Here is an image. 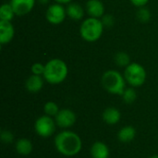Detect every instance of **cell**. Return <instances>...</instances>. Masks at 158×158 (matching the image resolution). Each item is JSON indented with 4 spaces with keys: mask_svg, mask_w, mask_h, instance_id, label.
<instances>
[{
    "mask_svg": "<svg viewBox=\"0 0 158 158\" xmlns=\"http://www.w3.org/2000/svg\"><path fill=\"white\" fill-rule=\"evenodd\" d=\"M150 158H158V156H151Z\"/></svg>",
    "mask_w": 158,
    "mask_h": 158,
    "instance_id": "obj_29",
    "label": "cell"
},
{
    "mask_svg": "<svg viewBox=\"0 0 158 158\" xmlns=\"http://www.w3.org/2000/svg\"><path fill=\"white\" fill-rule=\"evenodd\" d=\"M55 120L56 126L62 129H68L72 127L76 122V115L75 113L68 108L60 109L57 115L55 117Z\"/></svg>",
    "mask_w": 158,
    "mask_h": 158,
    "instance_id": "obj_8",
    "label": "cell"
},
{
    "mask_svg": "<svg viewBox=\"0 0 158 158\" xmlns=\"http://www.w3.org/2000/svg\"><path fill=\"white\" fill-rule=\"evenodd\" d=\"M44 68L45 65L42 64V63H34L31 66V72L34 75H39V76H43L44 72Z\"/></svg>",
    "mask_w": 158,
    "mask_h": 158,
    "instance_id": "obj_24",
    "label": "cell"
},
{
    "mask_svg": "<svg viewBox=\"0 0 158 158\" xmlns=\"http://www.w3.org/2000/svg\"><path fill=\"white\" fill-rule=\"evenodd\" d=\"M130 1L133 6H135L137 7H143V6H146L149 2V0H130Z\"/></svg>",
    "mask_w": 158,
    "mask_h": 158,
    "instance_id": "obj_26",
    "label": "cell"
},
{
    "mask_svg": "<svg viewBox=\"0 0 158 158\" xmlns=\"http://www.w3.org/2000/svg\"><path fill=\"white\" fill-rule=\"evenodd\" d=\"M16 151L20 156H28L32 151V143L29 139L21 138L16 143Z\"/></svg>",
    "mask_w": 158,
    "mask_h": 158,
    "instance_id": "obj_17",
    "label": "cell"
},
{
    "mask_svg": "<svg viewBox=\"0 0 158 158\" xmlns=\"http://www.w3.org/2000/svg\"><path fill=\"white\" fill-rule=\"evenodd\" d=\"M104 89L112 94L121 95L126 89V80L118 71L109 69L106 71L101 79Z\"/></svg>",
    "mask_w": 158,
    "mask_h": 158,
    "instance_id": "obj_3",
    "label": "cell"
},
{
    "mask_svg": "<svg viewBox=\"0 0 158 158\" xmlns=\"http://www.w3.org/2000/svg\"><path fill=\"white\" fill-rule=\"evenodd\" d=\"M49 1H50V0H38V2H39V3H41V4H43V5L47 4Z\"/></svg>",
    "mask_w": 158,
    "mask_h": 158,
    "instance_id": "obj_28",
    "label": "cell"
},
{
    "mask_svg": "<svg viewBox=\"0 0 158 158\" xmlns=\"http://www.w3.org/2000/svg\"><path fill=\"white\" fill-rule=\"evenodd\" d=\"M69 74V68L65 61L59 58H53L45 64L44 79L50 84L63 82Z\"/></svg>",
    "mask_w": 158,
    "mask_h": 158,
    "instance_id": "obj_2",
    "label": "cell"
},
{
    "mask_svg": "<svg viewBox=\"0 0 158 158\" xmlns=\"http://www.w3.org/2000/svg\"><path fill=\"white\" fill-rule=\"evenodd\" d=\"M123 102L126 104H132L135 102L137 98V94L136 91L133 88H126L123 94H121Z\"/></svg>",
    "mask_w": 158,
    "mask_h": 158,
    "instance_id": "obj_20",
    "label": "cell"
},
{
    "mask_svg": "<svg viewBox=\"0 0 158 158\" xmlns=\"http://www.w3.org/2000/svg\"><path fill=\"white\" fill-rule=\"evenodd\" d=\"M104 24L100 19L89 17L84 19L80 27V34L83 40L94 43L100 39L104 31Z\"/></svg>",
    "mask_w": 158,
    "mask_h": 158,
    "instance_id": "obj_4",
    "label": "cell"
},
{
    "mask_svg": "<svg viewBox=\"0 0 158 158\" xmlns=\"http://www.w3.org/2000/svg\"><path fill=\"white\" fill-rule=\"evenodd\" d=\"M56 120L53 119L52 117H49L47 115H44L38 118L34 123L35 132L43 138L51 137L56 131Z\"/></svg>",
    "mask_w": 158,
    "mask_h": 158,
    "instance_id": "obj_6",
    "label": "cell"
},
{
    "mask_svg": "<svg viewBox=\"0 0 158 158\" xmlns=\"http://www.w3.org/2000/svg\"><path fill=\"white\" fill-rule=\"evenodd\" d=\"M55 146L61 155L74 156L78 155L82 147V143L78 134L73 131H64L55 138Z\"/></svg>",
    "mask_w": 158,
    "mask_h": 158,
    "instance_id": "obj_1",
    "label": "cell"
},
{
    "mask_svg": "<svg viewBox=\"0 0 158 158\" xmlns=\"http://www.w3.org/2000/svg\"><path fill=\"white\" fill-rule=\"evenodd\" d=\"M15 12L10 5L6 3L3 4L0 7V20H5V21H11L15 16Z\"/></svg>",
    "mask_w": 158,
    "mask_h": 158,
    "instance_id": "obj_18",
    "label": "cell"
},
{
    "mask_svg": "<svg viewBox=\"0 0 158 158\" xmlns=\"http://www.w3.org/2000/svg\"><path fill=\"white\" fill-rule=\"evenodd\" d=\"M56 3H58V4H62V5H64V4H69V3H71L72 2V0H55Z\"/></svg>",
    "mask_w": 158,
    "mask_h": 158,
    "instance_id": "obj_27",
    "label": "cell"
},
{
    "mask_svg": "<svg viewBox=\"0 0 158 158\" xmlns=\"http://www.w3.org/2000/svg\"><path fill=\"white\" fill-rule=\"evenodd\" d=\"M101 20H102L104 26H106V27H110V26H112V25L114 24V22H115L114 17H113L112 15H110V14L104 15V16L102 17Z\"/></svg>",
    "mask_w": 158,
    "mask_h": 158,
    "instance_id": "obj_25",
    "label": "cell"
},
{
    "mask_svg": "<svg viewBox=\"0 0 158 158\" xmlns=\"http://www.w3.org/2000/svg\"><path fill=\"white\" fill-rule=\"evenodd\" d=\"M103 119L108 125H116L121 118L120 112L118 108L110 106L105 109L103 112Z\"/></svg>",
    "mask_w": 158,
    "mask_h": 158,
    "instance_id": "obj_14",
    "label": "cell"
},
{
    "mask_svg": "<svg viewBox=\"0 0 158 158\" xmlns=\"http://www.w3.org/2000/svg\"><path fill=\"white\" fill-rule=\"evenodd\" d=\"M1 141L4 143H11L14 141V135L13 133L8 130H3L1 131Z\"/></svg>",
    "mask_w": 158,
    "mask_h": 158,
    "instance_id": "obj_23",
    "label": "cell"
},
{
    "mask_svg": "<svg viewBox=\"0 0 158 158\" xmlns=\"http://www.w3.org/2000/svg\"><path fill=\"white\" fill-rule=\"evenodd\" d=\"M115 63L119 66V67H127L128 65L131 64V58L130 56L126 53V52H118L115 56Z\"/></svg>",
    "mask_w": 158,
    "mask_h": 158,
    "instance_id": "obj_19",
    "label": "cell"
},
{
    "mask_svg": "<svg viewBox=\"0 0 158 158\" xmlns=\"http://www.w3.org/2000/svg\"><path fill=\"white\" fill-rule=\"evenodd\" d=\"M136 136V131L132 126H125L120 129L118 133V138L121 143H131Z\"/></svg>",
    "mask_w": 158,
    "mask_h": 158,
    "instance_id": "obj_16",
    "label": "cell"
},
{
    "mask_svg": "<svg viewBox=\"0 0 158 158\" xmlns=\"http://www.w3.org/2000/svg\"><path fill=\"white\" fill-rule=\"evenodd\" d=\"M67 17V9L62 4H52L50 5L45 12V18L47 21L53 25H58L62 23Z\"/></svg>",
    "mask_w": 158,
    "mask_h": 158,
    "instance_id": "obj_7",
    "label": "cell"
},
{
    "mask_svg": "<svg viewBox=\"0 0 158 158\" xmlns=\"http://www.w3.org/2000/svg\"><path fill=\"white\" fill-rule=\"evenodd\" d=\"M59 110L60 109H59L57 104L55 103V102H52V101L47 102L44 106V111L45 115H47L49 117H52V118L53 117L55 118L57 115V113L59 112Z\"/></svg>",
    "mask_w": 158,
    "mask_h": 158,
    "instance_id": "obj_21",
    "label": "cell"
},
{
    "mask_svg": "<svg viewBox=\"0 0 158 158\" xmlns=\"http://www.w3.org/2000/svg\"><path fill=\"white\" fill-rule=\"evenodd\" d=\"M66 9H67V16L73 20H80L84 16V9L78 3L71 2L68 4Z\"/></svg>",
    "mask_w": 158,
    "mask_h": 158,
    "instance_id": "obj_15",
    "label": "cell"
},
{
    "mask_svg": "<svg viewBox=\"0 0 158 158\" xmlns=\"http://www.w3.org/2000/svg\"><path fill=\"white\" fill-rule=\"evenodd\" d=\"M91 156L93 158H109V148L103 142H95L91 147Z\"/></svg>",
    "mask_w": 158,
    "mask_h": 158,
    "instance_id": "obj_13",
    "label": "cell"
},
{
    "mask_svg": "<svg viewBox=\"0 0 158 158\" xmlns=\"http://www.w3.org/2000/svg\"><path fill=\"white\" fill-rule=\"evenodd\" d=\"M137 19L139 21L143 22V23H145V22H148L151 19V12L149 9L145 8L144 6L143 7H139L138 11H137Z\"/></svg>",
    "mask_w": 158,
    "mask_h": 158,
    "instance_id": "obj_22",
    "label": "cell"
},
{
    "mask_svg": "<svg viewBox=\"0 0 158 158\" xmlns=\"http://www.w3.org/2000/svg\"><path fill=\"white\" fill-rule=\"evenodd\" d=\"M85 8L87 14L92 18L100 19L105 15V6L100 0H88Z\"/></svg>",
    "mask_w": 158,
    "mask_h": 158,
    "instance_id": "obj_11",
    "label": "cell"
},
{
    "mask_svg": "<svg viewBox=\"0 0 158 158\" xmlns=\"http://www.w3.org/2000/svg\"><path fill=\"white\" fill-rule=\"evenodd\" d=\"M10 5L17 16H24L32 10L35 0H11Z\"/></svg>",
    "mask_w": 158,
    "mask_h": 158,
    "instance_id": "obj_9",
    "label": "cell"
},
{
    "mask_svg": "<svg viewBox=\"0 0 158 158\" xmlns=\"http://www.w3.org/2000/svg\"><path fill=\"white\" fill-rule=\"evenodd\" d=\"M146 70L139 63H131L125 68L124 78L132 87H140L146 81Z\"/></svg>",
    "mask_w": 158,
    "mask_h": 158,
    "instance_id": "obj_5",
    "label": "cell"
},
{
    "mask_svg": "<svg viewBox=\"0 0 158 158\" xmlns=\"http://www.w3.org/2000/svg\"><path fill=\"white\" fill-rule=\"evenodd\" d=\"M44 77L39 75H31L25 81L26 90L30 93L35 94L42 90L44 86Z\"/></svg>",
    "mask_w": 158,
    "mask_h": 158,
    "instance_id": "obj_12",
    "label": "cell"
},
{
    "mask_svg": "<svg viewBox=\"0 0 158 158\" xmlns=\"http://www.w3.org/2000/svg\"><path fill=\"white\" fill-rule=\"evenodd\" d=\"M15 29L11 21L0 20V44L4 45L8 44L14 37Z\"/></svg>",
    "mask_w": 158,
    "mask_h": 158,
    "instance_id": "obj_10",
    "label": "cell"
}]
</instances>
